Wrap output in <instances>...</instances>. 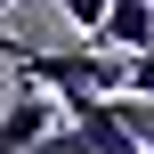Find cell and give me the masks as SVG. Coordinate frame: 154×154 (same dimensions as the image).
<instances>
[{"instance_id":"obj_1","label":"cell","mask_w":154,"mask_h":154,"mask_svg":"<svg viewBox=\"0 0 154 154\" xmlns=\"http://www.w3.org/2000/svg\"><path fill=\"white\" fill-rule=\"evenodd\" d=\"M57 122H65V106H57L41 81H24V73H16V89H8V114H0V154H32L49 130H57Z\"/></svg>"},{"instance_id":"obj_2","label":"cell","mask_w":154,"mask_h":154,"mask_svg":"<svg viewBox=\"0 0 154 154\" xmlns=\"http://www.w3.org/2000/svg\"><path fill=\"white\" fill-rule=\"evenodd\" d=\"M97 49H114V57H138V49H154V0H114V16H106Z\"/></svg>"},{"instance_id":"obj_3","label":"cell","mask_w":154,"mask_h":154,"mask_svg":"<svg viewBox=\"0 0 154 154\" xmlns=\"http://www.w3.org/2000/svg\"><path fill=\"white\" fill-rule=\"evenodd\" d=\"M130 97H146V106H154V49L130 57Z\"/></svg>"},{"instance_id":"obj_4","label":"cell","mask_w":154,"mask_h":154,"mask_svg":"<svg viewBox=\"0 0 154 154\" xmlns=\"http://www.w3.org/2000/svg\"><path fill=\"white\" fill-rule=\"evenodd\" d=\"M24 49H32V41H16V32H0V57H8V73L24 65Z\"/></svg>"},{"instance_id":"obj_5","label":"cell","mask_w":154,"mask_h":154,"mask_svg":"<svg viewBox=\"0 0 154 154\" xmlns=\"http://www.w3.org/2000/svg\"><path fill=\"white\" fill-rule=\"evenodd\" d=\"M57 8H73V0H57Z\"/></svg>"},{"instance_id":"obj_6","label":"cell","mask_w":154,"mask_h":154,"mask_svg":"<svg viewBox=\"0 0 154 154\" xmlns=\"http://www.w3.org/2000/svg\"><path fill=\"white\" fill-rule=\"evenodd\" d=\"M0 8H16V0H0Z\"/></svg>"}]
</instances>
